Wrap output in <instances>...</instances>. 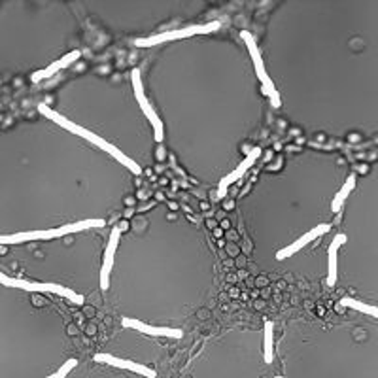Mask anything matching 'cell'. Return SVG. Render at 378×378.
I'll list each match as a JSON object with an SVG mask.
<instances>
[{
    "instance_id": "6da1fadb",
    "label": "cell",
    "mask_w": 378,
    "mask_h": 378,
    "mask_svg": "<svg viewBox=\"0 0 378 378\" xmlns=\"http://www.w3.org/2000/svg\"><path fill=\"white\" fill-rule=\"evenodd\" d=\"M38 112L44 113V116H46V118L51 119L53 123H57V125H61V127H65V129L72 131V133H76V135L83 136V138H86L87 142H91V144H95V146H98V148H103V150H106L110 153V155L118 157L119 161L123 163L125 167H129V170L133 174H141L142 173V168L138 167L136 163L131 161V159H127V157H125L123 153H121V151L118 150V148H113V144H108V142H104L103 138H101V136L93 135V133H89V131L81 129V127H78V125H74V123H72V121H68V119H66V118H63L61 113L53 112V108H49L48 104H38Z\"/></svg>"
},
{
    "instance_id": "2e32d148",
    "label": "cell",
    "mask_w": 378,
    "mask_h": 378,
    "mask_svg": "<svg viewBox=\"0 0 378 378\" xmlns=\"http://www.w3.org/2000/svg\"><path fill=\"white\" fill-rule=\"evenodd\" d=\"M272 324H265V339H263V357L265 363H272Z\"/></svg>"
},
{
    "instance_id": "30bf717a",
    "label": "cell",
    "mask_w": 378,
    "mask_h": 378,
    "mask_svg": "<svg viewBox=\"0 0 378 378\" xmlns=\"http://www.w3.org/2000/svg\"><path fill=\"white\" fill-rule=\"evenodd\" d=\"M330 229H331L330 223H325V225L314 227L312 231L307 233V235H302L301 238H297V240H295V242H293L292 246H290V248L282 250L280 254H278V260H286V257H290V255L297 254V252H301V250L305 248V246H307L308 242H312V240H316V238L322 237V235H327V233H330Z\"/></svg>"
},
{
    "instance_id": "ba28073f",
    "label": "cell",
    "mask_w": 378,
    "mask_h": 378,
    "mask_svg": "<svg viewBox=\"0 0 378 378\" xmlns=\"http://www.w3.org/2000/svg\"><path fill=\"white\" fill-rule=\"evenodd\" d=\"M125 327H133V330L144 331L148 335H155V337H167V339H182L184 333L182 330H174V327H167V325H148L142 324L135 318H123Z\"/></svg>"
},
{
    "instance_id": "8fae6325",
    "label": "cell",
    "mask_w": 378,
    "mask_h": 378,
    "mask_svg": "<svg viewBox=\"0 0 378 378\" xmlns=\"http://www.w3.org/2000/svg\"><path fill=\"white\" fill-rule=\"evenodd\" d=\"M76 59H80V51H72V53L65 55L63 59H59L57 63H53V65H49L48 68H42V71L34 72L33 81H42L46 80V78H51L53 74H57V72H61L63 68H66V66H71Z\"/></svg>"
},
{
    "instance_id": "ffe728a7",
    "label": "cell",
    "mask_w": 378,
    "mask_h": 378,
    "mask_svg": "<svg viewBox=\"0 0 378 378\" xmlns=\"http://www.w3.org/2000/svg\"><path fill=\"white\" fill-rule=\"evenodd\" d=\"M214 235H216V237H223V231L222 229H216V233H214Z\"/></svg>"
},
{
    "instance_id": "8992f818",
    "label": "cell",
    "mask_w": 378,
    "mask_h": 378,
    "mask_svg": "<svg viewBox=\"0 0 378 378\" xmlns=\"http://www.w3.org/2000/svg\"><path fill=\"white\" fill-rule=\"evenodd\" d=\"M133 83H135L136 98H138L142 110H144V113H146V118L150 119V123L153 125V131H155V141L163 142V136H165V133H163V123H161V119H159V113H155V110L151 108L150 103H148L146 97H144V89H142V81H141V71H133Z\"/></svg>"
},
{
    "instance_id": "9a60e30c",
    "label": "cell",
    "mask_w": 378,
    "mask_h": 378,
    "mask_svg": "<svg viewBox=\"0 0 378 378\" xmlns=\"http://www.w3.org/2000/svg\"><path fill=\"white\" fill-rule=\"evenodd\" d=\"M339 305L340 307L352 308V310H357V312L367 314V316H373V318L378 320V307H373V305H367V302L356 301V299H350V297L340 299Z\"/></svg>"
},
{
    "instance_id": "7c38bea8",
    "label": "cell",
    "mask_w": 378,
    "mask_h": 378,
    "mask_svg": "<svg viewBox=\"0 0 378 378\" xmlns=\"http://www.w3.org/2000/svg\"><path fill=\"white\" fill-rule=\"evenodd\" d=\"M346 242V235H337L333 242L330 244V254H327V265H330V275H327V284L335 286L337 284V261H339L340 244Z\"/></svg>"
},
{
    "instance_id": "4fadbf2b",
    "label": "cell",
    "mask_w": 378,
    "mask_h": 378,
    "mask_svg": "<svg viewBox=\"0 0 378 378\" xmlns=\"http://www.w3.org/2000/svg\"><path fill=\"white\" fill-rule=\"evenodd\" d=\"M352 189H356V174H350L348 180L344 182V185H342L339 193L335 195V199H333V203H331V210L340 212V208H342V205H344V200L348 199V195L352 193Z\"/></svg>"
},
{
    "instance_id": "7a4b0ae2",
    "label": "cell",
    "mask_w": 378,
    "mask_h": 378,
    "mask_svg": "<svg viewBox=\"0 0 378 378\" xmlns=\"http://www.w3.org/2000/svg\"><path fill=\"white\" fill-rule=\"evenodd\" d=\"M101 220H91V222H78L72 225H63L57 229H42V231H25L14 233V235H0V244H21L33 242V240H53V238H63L71 233H78L86 227L101 225Z\"/></svg>"
},
{
    "instance_id": "3957f363",
    "label": "cell",
    "mask_w": 378,
    "mask_h": 378,
    "mask_svg": "<svg viewBox=\"0 0 378 378\" xmlns=\"http://www.w3.org/2000/svg\"><path fill=\"white\" fill-rule=\"evenodd\" d=\"M0 284L8 287H19L23 292H38V293H55V295H61V297L71 299L72 302H78L81 305L83 302V295H76L72 290L68 287H63L59 284H44V282H31V280H21V278H14V276L4 275L0 270Z\"/></svg>"
},
{
    "instance_id": "5bb4252c",
    "label": "cell",
    "mask_w": 378,
    "mask_h": 378,
    "mask_svg": "<svg viewBox=\"0 0 378 378\" xmlns=\"http://www.w3.org/2000/svg\"><path fill=\"white\" fill-rule=\"evenodd\" d=\"M255 157H260V150H254V151H252V153H250V157H248V159H244V163H242V165H240V167H238V170H237V173H233L231 176H227V178L223 180V182H222V191H220V197H223V195H225V189H227V185L231 184L233 180L242 178V176H244V173H246V170H248V168L252 167V165H254Z\"/></svg>"
},
{
    "instance_id": "e0dca14e",
    "label": "cell",
    "mask_w": 378,
    "mask_h": 378,
    "mask_svg": "<svg viewBox=\"0 0 378 378\" xmlns=\"http://www.w3.org/2000/svg\"><path fill=\"white\" fill-rule=\"evenodd\" d=\"M76 365H78V362H76V359H68V362H66L65 365L59 369V371H55L53 374H49V377H46V378H66L72 369L76 367Z\"/></svg>"
},
{
    "instance_id": "d6986e66",
    "label": "cell",
    "mask_w": 378,
    "mask_h": 378,
    "mask_svg": "<svg viewBox=\"0 0 378 378\" xmlns=\"http://www.w3.org/2000/svg\"><path fill=\"white\" fill-rule=\"evenodd\" d=\"M223 208H225V210H233V208H235V203H233V200H225Z\"/></svg>"
},
{
    "instance_id": "9c48e42d",
    "label": "cell",
    "mask_w": 378,
    "mask_h": 378,
    "mask_svg": "<svg viewBox=\"0 0 378 378\" xmlns=\"http://www.w3.org/2000/svg\"><path fill=\"white\" fill-rule=\"evenodd\" d=\"M119 237H121V229L116 225L112 229V233H110L108 246H106V254H104L103 270H101V287H103V290H106L110 284V272H112V269H113V255H116V248H118Z\"/></svg>"
},
{
    "instance_id": "44dd1931",
    "label": "cell",
    "mask_w": 378,
    "mask_h": 378,
    "mask_svg": "<svg viewBox=\"0 0 378 378\" xmlns=\"http://www.w3.org/2000/svg\"><path fill=\"white\" fill-rule=\"evenodd\" d=\"M275 378H286V377H275Z\"/></svg>"
},
{
    "instance_id": "277c9868",
    "label": "cell",
    "mask_w": 378,
    "mask_h": 378,
    "mask_svg": "<svg viewBox=\"0 0 378 378\" xmlns=\"http://www.w3.org/2000/svg\"><path fill=\"white\" fill-rule=\"evenodd\" d=\"M218 27H220V23L193 25V27L180 29V31H168V33H161L151 38H141V40H136V46H141V48H150V46H155V44H161V42H173V40L195 36V34H200V33H212V31H216Z\"/></svg>"
},
{
    "instance_id": "ac0fdd59",
    "label": "cell",
    "mask_w": 378,
    "mask_h": 378,
    "mask_svg": "<svg viewBox=\"0 0 378 378\" xmlns=\"http://www.w3.org/2000/svg\"><path fill=\"white\" fill-rule=\"evenodd\" d=\"M227 252H229V255H235V257H237L238 246H235V244H227Z\"/></svg>"
},
{
    "instance_id": "52a82bcc",
    "label": "cell",
    "mask_w": 378,
    "mask_h": 378,
    "mask_svg": "<svg viewBox=\"0 0 378 378\" xmlns=\"http://www.w3.org/2000/svg\"><path fill=\"white\" fill-rule=\"evenodd\" d=\"M95 362H103V363H110L116 369H125V371H131V373H138L144 374L148 378H155L157 373L151 371L146 365H141V363L131 362V359H123V357H116V356H108V354H97L95 356Z\"/></svg>"
},
{
    "instance_id": "5b68a950",
    "label": "cell",
    "mask_w": 378,
    "mask_h": 378,
    "mask_svg": "<svg viewBox=\"0 0 378 378\" xmlns=\"http://www.w3.org/2000/svg\"><path fill=\"white\" fill-rule=\"evenodd\" d=\"M242 38L246 40V44H248L250 57L254 59L255 71H257V76H260V80L263 81V86H265V93H267V95L272 98V104H275V106H280V101H278V95H276V91H275V86H272V81H270L269 74L265 72L263 57H261L260 49H257V46H255L254 38H252V34H248V33H242Z\"/></svg>"
}]
</instances>
